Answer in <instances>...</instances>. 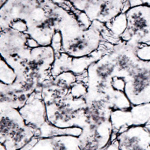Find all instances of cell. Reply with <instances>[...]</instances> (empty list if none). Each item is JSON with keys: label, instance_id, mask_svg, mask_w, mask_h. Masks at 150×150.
I'll return each instance as SVG.
<instances>
[{"label": "cell", "instance_id": "6da1fadb", "mask_svg": "<svg viewBox=\"0 0 150 150\" xmlns=\"http://www.w3.org/2000/svg\"><path fill=\"white\" fill-rule=\"evenodd\" d=\"M27 33L14 28L0 31V55L16 74L19 83H26V63L30 57L32 47Z\"/></svg>", "mask_w": 150, "mask_h": 150}, {"label": "cell", "instance_id": "7a4b0ae2", "mask_svg": "<svg viewBox=\"0 0 150 150\" xmlns=\"http://www.w3.org/2000/svg\"><path fill=\"white\" fill-rule=\"evenodd\" d=\"M117 74L115 60L109 52L90 65L86 77L82 79L87 86L86 102L99 99L110 102L120 92L111 85L112 77Z\"/></svg>", "mask_w": 150, "mask_h": 150}, {"label": "cell", "instance_id": "3957f363", "mask_svg": "<svg viewBox=\"0 0 150 150\" xmlns=\"http://www.w3.org/2000/svg\"><path fill=\"white\" fill-rule=\"evenodd\" d=\"M86 105L85 98H75L68 93L58 101L46 104L47 120L57 128L83 129L86 125Z\"/></svg>", "mask_w": 150, "mask_h": 150}, {"label": "cell", "instance_id": "277c9868", "mask_svg": "<svg viewBox=\"0 0 150 150\" xmlns=\"http://www.w3.org/2000/svg\"><path fill=\"white\" fill-rule=\"evenodd\" d=\"M124 13L125 29L120 35V39L140 47L150 45V6L137 5Z\"/></svg>", "mask_w": 150, "mask_h": 150}, {"label": "cell", "instance_id": "5b68a950", "mask_svg": "<svg viewBox=\"0 0 150 150\" xmlns=\"http://www.w3.org/2000/svg\"><path fill=\"white\" fill-rule=\"evenodd\" d=\"M105 27V24L102 23L92 21L91 26L77 38L62 45L61 53L75 58L89 56L98 50L104 41L102 32Z\"/></svg>", "mask_w": 150, "mask_h": 150}, {"label": "cell", "instance_id": "8992f818", "mask_svg": "<svg viewBox=\"0 0 150 150\" xmlns=\"http://www.w3.org/2000/svg\"><path fill=\"white\" fill-rule=\"evenodd\" d=\"M124 92L132 106L150 103V60L140 59L127 77Z\"/></svg>", "mask_w": 150, "mask_h": 150}, {"label": "cell", "instance_id": "52a82bcc", "mask_svg": "<svg viewBox=\"0 0 150 150\" xmlns=\"http://www.w3.org/2000/svg\"><path fill=\"white\" fill-rule=\"evenodd\" d=\"M112 46V44L104 41L100 48L96 52H94L89 56L80 58H75L68 56L65 53H60L56 56L51 70L52 76L54 77L62 72L69 71L77 75L78 79H82L85 77L87 69L90 65L109 52Z\"/></svg>", "mask_w": 150, "mask_h": 150}, {"label": "cell", "instance_id": "ba28073f", "mask_svg": "<svg viewBox=\"0 0 150 150\" xmlns=\"http://www.w3.org/2000/svg\"><path fill=\"white\" fill-rule=\"evenodd\" d=\"M55 59L56 53L51 46L32 47L30 57L26 63L28 80H33L41 86L45 82L53 79L51 70Z\"/></svg>", "mask_w": 150, "mask_h": 150}, {"label": "cell", "instance_id": "9c48e42d", "mask_svg": "<svg viewBox=\"0 0 150 150\" xmlns=\"http://www.w3.org/2000/svg\"><path fill=\"white\" fill-rule=\"evenodd\" d=\"M112 134L117 136L128 127L150 125V103L132 106L128 110H115L111 114Z\"/></svg>", "mask_w": 150, "mask_h": 150}, {"label": "cell", "instance_id": "30bf717a", "mask_svg": "<svg viewBox=\"0 0 150 150\" xmlns=\"http://www.w3.org/2000/svg\"><path fill=\"white\" fill-rule=\"evenodd\" d=\"M128 8L126 0H89L83 12L91 22L108 25Z\"/></svg>", "mask_w": 150, "mask_h": 150}, {"label": "cell", "instance_id": "8fae6325", "mask_svg": "<svg viewBox=\"0 0 150 150\" xmlns=\"http://www.w3.org/2000/svg\"><path fill=\"white\" fill-rule=\"evenodd\" d=\"M139 47V45L122 40L113 45L109 53L116 62L118 69L117 75L127 78L134 69L140 59L137 53Z\"/></svg>", "mask_w": 150, "mask_h": 150}, {"label": "cell", "instance_id": "7c38bea8", "mask_svg": "<svg viewBox=\"0 0 150 150\" xmlns=\"http://www.w3.org/2000/svg\"><path fill=\"white\" fill-rule=\"evenodd\" d=\"M78 80L72 72H62L41 86V96L45 104L54 102L66 96L72 86Z\"/></svg>", "mask_w": 150, "mask_h": 150}, {"label": "cell", "instance_id": "4fadbf2b", "mask_svg": "<svg viewBox=\"0 0 150 150\" xmlns=\"http://www.w3.org/2000/svg\"><path fill=\"white\" fill-rule=\"evenodd\" d=\"M41 88L36 89L31 94L26 104L19 109L21 116L26 125L40 128L49 123L47 120L46 104L41 96Z\"/></svg>", "mask_w": 150, "mask_h": 150}, {"label": "cell", "instance_id": "5bb4252c", "mask_svg": "<svg viewBox=\"0 0 150 150\" xmlns=\"http://www.w3.org/2000/svg\"><path fill=\"white\" fill-rule=\"evenodd\" d=\"M116 139L120 150H150V129L146 125L128 127Z\"/></svg>", "mask_w": 150, "mask_h": 150}, {"label": "cell", "instance_id": "9a60e30c", "mask_svg": "<svg viewBox=\"0 0 150 150\" xmlns=\"http://www.w3.org/2000/svg\"><path fill=\"white\" fill-rule=\"evenodd\" d=\"M15 80V73L0 55V81L5 84L11 85L14 83Z\"/></svg>", "mask_w": 150, "mask_h": 150}, {"label": "cell", "instance_id": "2e32d148", "mask_svg": "<svg viewBox=\"0 0 150 150\" xmlns=\"http://www.w3.org/2000/svg\"><path fill=\"white\" fill-rule=\"evenodd\" d=\"M69 94L75 98H85L87 94V86L85 81L83 80L78 79L77 82L71 86L69 91Z\"/></svg>", "mask_w": 150, "mask_h": 150}, {"label": "cell", "instance_id": "e0dca14e", "mask_svg": "<svg viewBox=\"0 0 150 150\" xmlns=\"http://www.w3.org/2000/svg\"><path fill=\"white\" fill-rule=\"evenodd\" d=\"M30 150H56V149L52 143L51 137H47L39 138L38 141Z\"/></svg>", "mask_w": 150, "mask_h": 150}, {"label": "cell", "instance_id": "ac0fdd59", "mask_svg": "<svg viewBox=\"0 0 150 150\" xmlns=\"http://www.w3.org/2000/svg\"><path fill=\"white\" fill-rule=\"evenodd\" d=\"M125 84H126V78L125 77H123L117 74L112 77L111 85H112V88L116 90L124 92Z\"/></svg>", "mask_w": 150, "mask_h": 150}, {"label": "cell", "instance_id": "d6986e66", "mask_svg": "<svg viewBox=\"0 0 150 150\" xmlns=\"http://www.w3.org/2000/svg\"><path fill=\"white\" fill-rule=\"evenodd\" d=\"M137 56L142 60H150V45H142L137 49Z\"/></svg>", "mask_w": 150, "mask_h": 150}, {"label": "cell", "instance_id": "ffe728a7", "mask_svg": "<svg viewBox=\"0 0 150 150\" xmlns=\"http://www.w3.org/2000/svg\"><path fill=\"white\" fill-rule=\"evenodd\" d=\"M68 1L71 4L75 9L83 12L89 3V0H68Z\"/></svg>", "mask_w": 150, "mask_h": 150}, {"label": "cell", "instance_id": "44dd1931", "mask_svg": "<svg viewBox=\"0 0 150 150\" xmlns=\"http://www.w3.org/2000/svg\"><path fill=\"white\" fill-rule=\"evenodd\" d=\"M126 2L129 8L141 5L150 6V0H126Z\"/></svg>", "mask_w": 150, "mask_h": 150}, {"label": "cell", "instance_id": "7402d4cb", "mask_svg": "<svg viewBox=\"0 0 150 150\" xmlns=\"http://www.w3.org/2000/svg\"><path fill=\"white\" fill-rule=\"evenodd\" d=\"M104 150H120V148H119V145H118V142L117 140H116V139L112 140V141L105 147V149H104Z\"/></svg>", "mask_w": 150, "mask_h": 150}, {"label": "cell", "instance_id": "603a6c76", "mask_svg": "<svg viewBox=\"0 0 150 150\" xmlns=\"http://www.w3.org/2000/svg\"><path fill=\"white\" fill-rule=\"evenodd\" d=\"M0 150H6L5 145L2 143H1V142H0Z\"/></svg>", "mask_w": 150, "mask_h": 150}]
</instances>
